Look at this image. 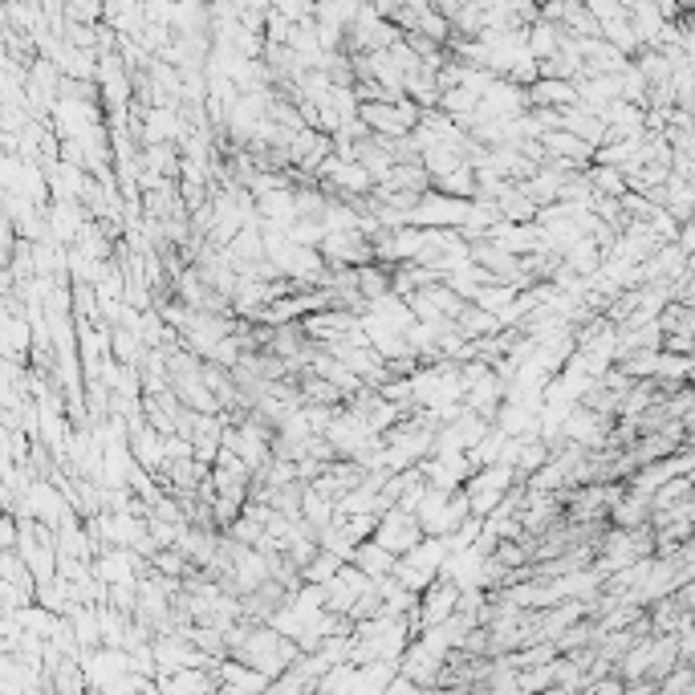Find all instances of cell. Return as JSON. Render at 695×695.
I'll list each match as a JSON object with an SVG mask.
<instances>
[{
	"mask_svg": "<svg viewBox=\"0 0 695 695\" xmlns=\"http://www.w3.org/2000/svg\"><path fill=\"white\" fill-rule=\"evenodd\" d=\"M517 484V472H513V464H484V468H472L468 476H464V496H468V509H472V517H488L496 504H500V496L509 492Z\"/></svg>",
	"mask_w": 695,
	"mask_h": 695,
	"instance_id": "1",
	"label": "cell"
},
{
	"mask_svg": "<svg viewBox=\"0 0 695 695\" xmlns=\"http://www.w3.org/2000/svg\"><path fill=\"white\" fill-rule=\"evenodd\" d=\"M358 118L370 135H391V139H403L415 131V122H419V106L411 98H374V102H358Z\"/></svg>",
	"mask_w": 695,
	"mask_h": 695,
	"instance_id": "2",
	"label": "cell"
},
{
	"mask_svg": "<svg viewBox=\"0 0 695 695\" xmlns=\"http://www.w3.org/2000/svg\"><path fill=\"white\" fill-rule=\"evenodd\" d=\"M468 216V200H456L439 187H423L415 208H411V224L419 228H460Z\"/></svg>",
	"mask_w": 695,
	"mask_h": 695,
	"instance_id": "3",
	"label": "cell"
},
{
	"mask_svg": "<svg viewBox=\"0 0 695 695\" xmlns=\"http://www.w3.org/2000/svg\"><path fill=\"white\" fill-rule=\"evenodd\" d=\"M370 537L383 545L387 553H407L419 537H423V529H419V521H415V513H407V509H399V504H391V509H383L374 517V529H370Z\"/></svg>",
	"mask_w": 695,
	"mask_h": 695,
	"instance_id": "4",
	"label": "cell"
},
{
	"mask_svg": "<svg viewBox=\"0 0 695 695\" xmlns=\"http://www.w3.org/2000/svg\"><path fill=\"white\" fill-rule=\"evenodd\" d=\"M500 399H504V378L488 366L476 383H468L464 387V407L468 411H476V415H484L488 423H492V415H496V407H500Z\"/></svg>",
	"mask_w": 695,
	"mask_h": 695,
	"instance_id": "5",
	"label": "cell"
},
{
	"mask_svg": "<svg viewBox=\"0 0 695 695\" xmlns=\"http://www.w3.org/2000/svg\"><path fill=\"white\" fill-rule=\"evenodd\" d=\"M537 143L545 147V155H553V159H565V163H574V167H590V159H594V147L590 143H582L578 135H570V131H545V135H537Z\"/></svg>",
	"mask_w": 695,
	"mask_h": 695,
	"instance_id": "6",
	"label": "cell"
},
{
	"mask_svg": "<svg viewBox=\"0 0 695 695\" xmlns=\"http://www.w3.org/2000/svg\"><path fill=\"white\" fill-rule=\"evenodd\" d=\"M525 98L529 106H549V110H561V106H574L578 102V90L570 78H533L525 86Z\"/></svg>",
	"mask_w": 695,
	"mask_h": 695,
	"instance_id": "7",
	"label": "cell"
},
{
	"mask_svg": "<svg viewBox=\"0 0 695 695\" xmlns=\"http://www.w3.org/2000/svg\"><path fill=\"white\" fill-rule=\"evenodd\" d=\"M561 114V131H570V135H578L582 143H590V147H598L602 139H606V122H602V114H594V110H586V106H561L557 110Z\"/></svg>",
	"mask_w": 695,
	"mask_h": 695,
	"instance_id": "8",
	"label": "cell"
},
{
	"mask_svg": "<svg viewBox=\"0 0 695 695\" xmlns=\"http://www.w3.org/2000/svg\"><path fill=\"white\" fill-rule=\"evenodd\" d=\"M252 204H257V220H269V224H277V228H289V224L297 220V204H293V183H289V187H273V192L257 196Z\"/></svg>",
	"mask_w": 695,
	"mask_h": 695,
	"instance_id": "9",
	"label": "cell"
},
{
	"mask_svg": "<svg viewBox=\"0 0 695 695\" xmlns=\"http://www.w3.org/2000/svg\"><path fill=\"white\" fill-rule=\"evenodd\" d=\"M610 521L618 525V529H635V525H647L651 521V500L647 496H639V492H618L614 500H610Z\"/></svg>",
	"mask_w": 695,
	"mask_h": 695,
	"instance_id": "10",
	"label": "cell"
},
{
	"mask_svg": "<svg viewBox=\"0 0 695 695\" xmlns=\"http://www.w3.org/2000/svg\"><path fill=\"white\" fill-rule=\"evenodd\" d=\"M350 561L358 565V570H362L366 578H383V574H391V570H395V553H387V549L378 545L374 537L358 541V545L350 549Z\"/></svg>",
	"mask_w": 695,
	"mask_h": 695,
	"instance_id": "11",
	"label": "cell"
},
{
	"mask_svg": "<svg viewBox=\"0 0 695 695\" xmlns=\"http://www.w3.org/2000/svg\"><path fill=\"white\" fill-rule=\"evenodd\" d=\"M561 37H565V29L557 25V21H549V17H537L533 25H525V45H529V53L541 61V57H553L557 53V45H561Z\"/></svg>",
	"mask_w": 695,
	"mask_h": 695,
	"instance_id": "12",
	"label": "cell"
},
{
	"mask_svg": "<svg viewBox=\"0 0 695 695\" xmlns=\"http://www.w3.org/2000/svg\"><path fill=\"white\" fill-rule=\"evenodd\" d=\"M362 0H313V21H322V25H334V29H350L354 13H358Z\"/></svg>",
	"mask_w": 695,
	"mask_h": 695,
	"instance_id": "13",
	"label": "cell"
},
{
	"mask_svg": "<svg viewBox=\"0 0 695 695\" xmlns=\"http://www.w3.org/2000/svg\"><path fill=\"white\" fill-rule=\"evenodd\" d=\"M598 37L602 41H610L618 53H626V57H635L643 45H639V37H635V29H630V21H626V13L622 17H610V21H602L598 25Z\"/></svg>",
	"mask_w": 695,
	"mask_h": 695,
	"instance_id": "14",
	"label": "cell"
},
{
	"mask_svg": "<svg viewBox=\"0 0 695 695\" xmlns=\"http://www.w3.org/2000/svg\"><path fill=\"white\" fill-rule=\"evenodd\" d=\"M354 289H358L366 301L378 297V293H387V289H391V273H387V265H378V261L354 265Z\"/></svg>",
	"mask_w": 695,
	"mask_h": 695,
	"instance_id": "15",
	"label": "cell"
},
{
	"mask_svg": "<svg viewBox=\"0 0 695 695\" xmlns=\"http://www.w3.org/2000/svg\"><path fill=\"white\" fill-rule=\"evenodd\" d=\"M338 565H342V557L318 545V553H313V557H309V561L301 565L297 574H301V582H313V586H322V582H330V578L338 574Z\"/></svg>",
	"mask_w": 695,
	"mask_h": 695,
	"instance_id": "16",
	"label": "cell"
},
{
	"mask_svg": "<svg viewBox=\"0 0 695 695\" xmlns=\"http://www.w3.org/2000/svg\"><path fill=\"white\" fill-rule=\"evenodd\" d=\"M431 187H439V192H448L456 200H472L476 196V175H472V163H460L456 171L431 179Z\"/></svg>",
	"mask_w": 695,
	"mask_h": 695,
	"instance_id": "17",
	"label": "cell"
},
{
	"mask_svg": "<svg viewBox=\"0 0 695 695\" xmlns=\"http://www.w3.org/2000/svg\"><path fill=\"white\" fill-rule=\"evenodd\" d=\"M415 33H423L427 41H435V45H448V37H452V21L439 13V9H431V5H423V9H415Z\"/></svg>",
	"mask_w": 695,
	"mask_h": 695,
	"instance_id": "18",
	"label": "cell"
},
{
	"mask_svg": "<svg viewBox=\"0 0 695 695\" xmlns=\"http://www.w3.org/2000/svg\"><path fill=\"white\" fill-rule=\"evenodd\" d=\"M586 179H590V187H594V196H622L626 192V179H622V171L618 167H610V163H590L586 167Z\"/></svg>",
	"mask_w": 695,
	"mask_h": 695,
	"instance_id": "19",
	"label": "cell"
}]
</instances>
